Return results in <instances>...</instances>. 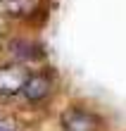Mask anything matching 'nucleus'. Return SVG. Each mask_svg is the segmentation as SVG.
Here are the masks:
<instances>
[{
	"mask_svg": "<svg viewBox=\"0 0 126 131\" xmlns=\"http://www.w3.org/2000/svg\"><path fill=\"white\" fill-rule=\"evenodd\" d=\"M62 126L64 131H98V117L81 107H72L62 114Z\"/></svg>",
	"mask_w": 126,
	"mask_h": 131,
	"instance_id": "obj_1",
	"label": "nucleus"
},
{
	"mask_svg": "<svg viewBox=\"0 0 126 131\" xmlns=\"http://www.w3.org/2000/svg\"><path fill=\"white\" fill-rule=\"evenodd\" d=\"M26 76L29 74L21 67H3L0 69V93H21Z\"/></svg>",
	"mask_w": 126,
	"mask_h": 131,
	"instance_id": "obj_2",
	"label": "nucleus"
},
{
	"mask_svg": "<svg viewBox=\"0 0 126 131\" xmlns=\"http://www.w3.org/2000/svg\"><path fill=\"white\" fill-rule=\"evenodd\" d=\"M21 93L29 100H43L50 93V79L43 76V74H29L24 86H21Z\"/></svg>",
	"mask_w": 126,
	"mask_h": 131,
	"instance_id": "obj_3",
	"label": "nucleus"
},
{
	"mask_svg": "<svg viewBox=\"0 0 126 131\" xmlns=\"http://www.w3.org/2000/svg\"><path fill=\"white\" fill-rule=\"evenodd\" d=\"M36 7V0H0V12L10 17H21L29 14Z\"/></svg>",
	"mask_w": 126,
	"mask_h": 131,
	"instance_id": "obj_4",
	"label": "nucleus"
},
{
	"mask_svg": "<svg viewBox=\"0 0 126 131\" xmlns=\"http://www.w3.org/2000/svg\"><path fill=\"white\" fill-rule=\"evenodd\" d=\"M0 131H14L12 124H5V122H0Z\"/></svg>",
	"mask_w": 126,
	"mask_h": 131,
	"instance_id": "obj_5",
	"label": "nucleus"
}]
</instances>
